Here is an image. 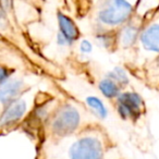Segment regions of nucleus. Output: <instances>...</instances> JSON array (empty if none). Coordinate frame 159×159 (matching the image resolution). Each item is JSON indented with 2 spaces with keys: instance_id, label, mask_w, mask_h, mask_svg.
<instances>
[{
  "instance_id": "obj_15",
  "label": "nucleus",
  "mask_w": 159,
  "mask_h": 159,
  "mask_svg": "<svg viewBox=\"0 0 159 159\" xmlns=\"http://www.w3.org/2000/svg\"><path fill=\"white\" fill-rule=\"evenodd\" d=\"M93 50V44L89 40L83 39L82 42L80 43V51L83 55H89Z\"/></svg>"
},
{
  "instance_id": "obj_11",
  "label": "nucleus",
  "mask_w": 159,
  "mask_h": 159,
  "mask_svg": "<svg viewBox=\"0 0 159 159\" xmlns=\"http://www.w3.org/2000/svg\"><path fill=\"white\" fill-rule=\"evenodd\" d=\"M86 105L89 107L93 113L100 119H105L108 116V109L106 108L105 104L96 96H89L86 97Z\"/></svg>"
},
{
  "instance_id": "obj_4",
  "label": "nucleus",
  "mask_w": 159,
  "mask_h": 159,
  "mask_svg": "<svg viewBox=\"0 0 159 159\" xmlns=\"http://www.w3.org/2000/svg\"><path fill=\"white\" fill-rule=\"evenodd\" d=\"M117 111L125 120H137L143 115L144 102L135 92L120 93L117 98Z\"/></svg>"
},
{
  "instance_id": "obj_8",
  "label": "nucleus",
  "mask_w": 159,
  "mask_h": 159,
  "mask_svg": "<svg viewBox=\"0 0 159 159\" xmlns=\"http://www.w3.org/2000/svg\"><path fill=\"white\" fill-rule=\"evenodd\" d=\"M141 34V24L129 21L122 26L119 34L117 35V43L122 48H130L136 43Z\"/></svg>"
},
{
  "instance_id": "obj_3",
  "label": "nucleus",
  "mask_w": 159,
  "mask_h": 159,
  "mask_svg": "<svg viewBox=\"0 0 159 159\" xmlns=\"http://www.w3.org/2000/svg\"><path fill=\"white\" fill-rule=\"evenodd\" d=\"M81 123V113L72 105L60 106L50 117L49 129L53 136L59 139L72 135Z\"/></svg>"
},
{
  "instance_id": "obj_9",
  "label": "nucleus",
  "mask_w": 159,
  "mask_h": 159,
  "mask_svg": "<svg viewBox=\"0 0 159 159\" xmlns=\"http://www.w3.org/2000/svg\"><path fill=\"white\" fill-rule=\"evenodd\" d=\"M58 24H59V33L70 43V45H73V43H75L80 38L81 34L74 21L62 12H58Z\"/></svg>"
},
{
  "instance_id": "obj_13",
  "label": "nucleus",
  "mask_w": 159,
  "mask_h": 159,
  "mask_svg": "<svg viewBox=\"0 0 159 159\" xmlns=\"http://www.w3.org/2000/svg\"><path fill=\"white\" fill-rule=\"evenodd\" d=\"M106 76L111 79L112 81H115L119 86H125V85L129 84L128 73L121 66H116L115 69H112V70L107 73Z\"/></svg>"
},
{
  "instance_id": "obj_1",
  "label": "nucleus",
  "mask_w": 159,
  "mask_h": 159,
  "mask_svg": "<svg viewBox=\"0 0 159 159\" xmlns=\"http://www.w3.org/2000/svg\"><path fill=\"white\" fill-rule=\"evenodd\" d=\"M135 3V0H104L97 10L96 20L105 30L123 26L132 18Z\"/></svg>"
},
{
  "instance_id": "obj_2",
  "label": "nucleus",
  "mask_w": 159,
  "mask_h": 159,
  "mask_svg": "<svg viewBox=\"0 0 159 159\" xmlns=\"http://www.w3.org/2000/svg\"><path fill=\"white\" fill-rule=\"evenodd\" d=\"M66 159H104V143L96 134H83L66 147Z\"/></svg>"
},
{
  "instance_id": "obj_14",
  "label": "nucleus",
  "mask_w": 159,
  "mask_h": 159,
  "mask_svg": "<svg viewBox=\"0 0 159 159\" xmlns=\"http://www.w3.org/2000/svg\"><path fill=\"white\" fill-rule=\"evenodd\" d=\"M12 74V71L10 68H8L5 64L0 63V85L3 84L5 82H7L8 80L10 79Z\"/></svg>"
},
{
  "instance_id": "obj_12",
  "label": "nucleus",
  "mask_w": 159,
  "mask_h": 159,
  "mask_svg": "<svg viewBox=\"0 0 159 159\" xmlns=\"http://www.w3.org/2000/svg\"><path fill=\"white\" fill-rule=\"evenodd\" d=\"M95 38L98 46L102 47V48L109 49L113 45H117V35H112L110 32H108V30H102L96 35Z\"/></svg>"
},
{
  "instance_id": "obj_5",
  "label": "nucleus",
  "mask_w": 159,
  "mask_h": 159,
  "mask_svg": "<svg viewBox=\"0 0 159 159\" xmlns=\"http://www.w3.org/2000/svg\"><path fill=\"white\" fill-rule=\"evenodd\" d=\"M26 109V102L21 99V98L16 99L9 106L5 107V110L0 116V126L1 128H9V126L18 123L24 117Z\"/></svg>"
},
{
  "instance_id": "obj_7",
  "label": "nucleus",
  "mask_w": 159,
  "mask_h": 159,
  "mask_svg": "<svg viewBox=\"0 0 159 159\" xmlns=\"http://www.w3.org/2000/svg\"><path fill=\"white\" fill-rule=\"evenodd\" d=\"M139 42L146 51L159 53V20L152 22L139 34Z\"/></svg>"
},
{
  "instance_id": "obj_6",
  "label": "nucleus",
  "mask_w": 159,
  "mask_h": 159,
  "mask_svg": "<svg viewBox=\"0 0 159 159\" xmlns=\"http://www.w3.org/2000/svg\"><path fill=\"white\" fill-rule=\"evenodd\" d=\"M24 91V82L20 79L8 80L0 85V104L3 107L9 106L20 98Z\"/></svg>"
},
{
  "instance_id": "obj_10",
  "label": "nucleus",
  "mask_w": 159,
  "mask_h": 159,
  "mask_svg": "<svg viewBox=\"0 0 159 159\" xmlns=\"http://www.w3.org/2000/svg\"><path fill=\"white\" fill-rule=\"evenodd\" d=\"M98 87H99V91L102 92V95L109 99L117 98L120 94V86L115 81H112L107 76L98 83Z\"/></svg>"
}]
</instances>
